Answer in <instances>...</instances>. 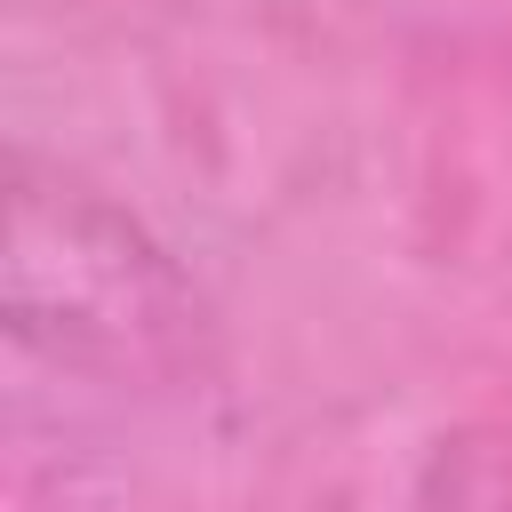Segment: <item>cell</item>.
<instances>
[{"mask_svg": "<svg viewBox=\"0 0 512 512\" xmlns=\"http://www.w3.org/2000/svg\"><path fill=\"white\" fill-rule=\"evenodd\" d=\"M416 512H512V416L448 432L416 480Z\"/></svg>", "mask_w": 512, "mask_h": 512, "instance_id": "2", "label": "cell"}, {"mask_svg": "<svg viewBox=\"0 0 512 512\" xmlns=\"http://www.w3.org/2000/svg\"><path fill=\"white\" fill-rule=\"evenodd\" d=\"M384 16L424 48L512 64V0H384Z\"/></svg>", "mask_w": 512, "mask_h": 512, "instance_id": "3", "label": "cell"}, {"mask_svg": "<svg viewBox=\"0 0 512 512\" xmlns=\"http://www.w3.org/2000/svg\"><path fill=\"white\" fill-rule=\"evenodd\" d=\"M16 352L104 376L160 384L200 352V296L168 264V248L112 208L96 184L64 168L16 160L8 184V288H0Z\"/></svg>", "mask_w": 512, "mask_h": 512, "instance_id": "1", "label": "cell"}]
</instances>
